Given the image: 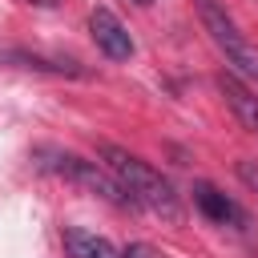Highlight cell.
I'll return each mask as SVG.
<instances>
[{
  "instance_id": "obj_3",
  "label": "cell",
  "mask_w": 258,
  "mask_h": 258,
  "mask_svg": "<svg viewBox=\"0 0 258 258\" xmlns=\"http://www.w3.org/2000/svg\"><path fill=\"white\" fill-rule=\"evenodd\" d=\"M198 16H202V28L210 32V40L218 44V52L226 56V73H234L238 81H250L258 85V48L246 40V32L238 28V20L218 4V0H198Z\"/></svg>"
},
{
  "instance_id": "obj_4",
  "label": "cell",
  "mask_w": 258,
  "mask_h": 258,
  "mask_svg": "<svg viewBox=\"0 0 258 258\" xmlns=\"http://www.w3.org/2000/svg\"><path fill=\"white\" fill-rule=\"evenodd\" d=\"M194 206L214 222V226H230V230H250V214L230 198L222 194L214 181H194Z\"/></svg>"
},
{
  "instance_id": "obj_6",
  "label": "cell",
  "mask_w": 258,
  "mask_h": 258,
  "mask_svg": "<svg viewBox=\"0 0 258 258\" xmlns=\"http://www.w3.org/2000/svg\"><path fill=\"white\" fill-rule=\"evenodd\" d=\"M218 93L226 97V109L238 117V125L258 137V93L246 81H238L234 73H218Z\"/></svg>"
},
{
  "instance_id": "obj_2",
  "label": "cell",
  "mask_w": 258,
  "mask_h": 258,
  "mask_svg": "<svg viewBox=\"0 0 258 258\" xmlns=\"http://www.w3.org/2000/svg\"><path fill=\"white\" fill-rule=\"evenodd\" d=\"M32 165L40 173H52V177H60V181H69V185H77V189H85V194L117 206V210H133V202L125 198V189L105 173L101 161H89V157H81L73 149H60V145H36L32 149Z\"/></svg>"
},
{
  "instance_id": "obj_9",
  "label": "cell",
  "mask_w": 258,
  "mask_h": 258,
  "mask_svg": "<svg viewBox=\"0 0 258 258\" xmlns=\"http://www.w3.org/2000/svg\"><path fill=\"white\" fill-rule=\"evenodd\" d=\"M121 258H161V254H157L149 242H129V246L121 250Z\"/></svg>"
},
{
  "instance_id": "obj_7",
  "label": "cell",
  "mask_w": 258,
  "mask_h": 258,
  "mask_svg": "<svg viewBox=\"0 0 258 258\" xmlns=\"http://www.w3.org/2000/svg\"><path fill=\"white\" fill-rule=\"evenodd\" d=\"M0 60H8L16 69L52 73V77H89V69H81V60H73V56H44V52H28V48H4Z\"/></svg>"
},
{
  "instance_id": "obj_10",
  "label": "cell",
  "mask_w": 258,
  "mask_h": 258,
  "mask_svg": "<svg viewBox=\"0 0 258 258\" xmlns=\"http://www.w3.org/2000/svg\"><path fill=\"white\" fill-rule=\"evenodd\" d=\"M238 177L258 194V161H238Z\"/></svg>"
},
{
  "instance_id": "obj_11",
  "label": "cell",
  "mask_w": 258,
  "mask_h": 258,
  "mask_svg": "<svg viewBox=\"0 0 258 258\" xmlns=\"http://www.w3.org/2000/svg\"><path fill=\"white\" fill-rule=\"evenodd\" d=\"M20 4H32V8H60L64 0H20Z\"/></svg>"
},
{
  "instance_id": "obj_5",
  "label": "cell",
  "mask_w": 258,
  "mask_h": 258,
  "mask_svg": "<svg viewBox=\"0 0 258 258\" xmlns=\"http://www.w3.org/2000/svg\"><path fill=\"white\" fill-rule=\"evenodd\" d=\"M89 32H93L97 48H101L109 60H129V56H133V36H129V28L121 24L117 12L93 8V12H89Z\"/></svg>"
},
{
  "instance_id": "obj_1",
  "label": "cell",
  "mask_w": 258,
  "mask_h": 258,
  "mask_svg": "<svg viewBox=\"0 0 258 258\" xmlns=\"http://www.w3.org/2000/svg\"><path fill=\"white\" fill-rule=\"evenodd\" d=\"M97 161L125 189L133 210H149L165 222H181V198H177V189L169 185V177L161 169H153L149 161H141L137 153H129L125 145H113V141L97 145Z\"/></svg>"
},
{
  "instance_id": "obj_12",
  "label": "cell",
  "mask_w": 258,
  "mask_h": 258,
  "mask_svg": "<svg viewBox=\"0 0 258 258\" xmlns=\"http://www.w3.org/2000/svg\"><path fill=\"white\" fill-rule=\"evenodd\" d=\"M133 4H141V8H149V4H153V0H133Z\"/></svg>"
},
{
  "instance_id": "obj_8",
  "label": "cell",
  "mask_w": 258,
  "mask_h": 258,
  "mask_svg": "<svg viewBox=\"0 0 258 258\" xmlns=\"http://www.w3.org/2000/svg\"><path fill=\"white\" fill-rule=\"evenodd\" d=\"M60 242H64L69 258H121V250L109 238H101L85 226H60Z\"/></svg>"
}]
</instances>
